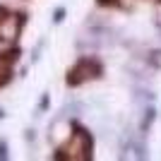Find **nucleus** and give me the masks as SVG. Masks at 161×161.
Segmentation results:
<instances>
[{
	"label": "nucleus",
	"mask_w": 161,
	"mask_h": 161,
	"mask_svg": "<svg viewBox=\"0 0 161 161\" xmlns=\"http://www.w3.org/2000/svg\"><path fill=\"white\" fill-rule=\"evenodd\" d=\"M22 27V17L10 12V10H0V39H14Z\"/></svg>",
	"instance_id": "obj_1"
},
{
	"label": "nucleus",
	"mask_w": 161,
	"mask_h": 161,
	"mask_svg": "<svg viewBox=\"0 0 161 161\" xmlns=\"http://www.w3.org/2000/svg\"><path fill=\"white\" fill-rule=\"evenodd\" d=\"M14 60H17V53H0V87L7 84L10 75H12Z\"/></svg>",
	"instance_id": "obj_2"
}]
</instances>
